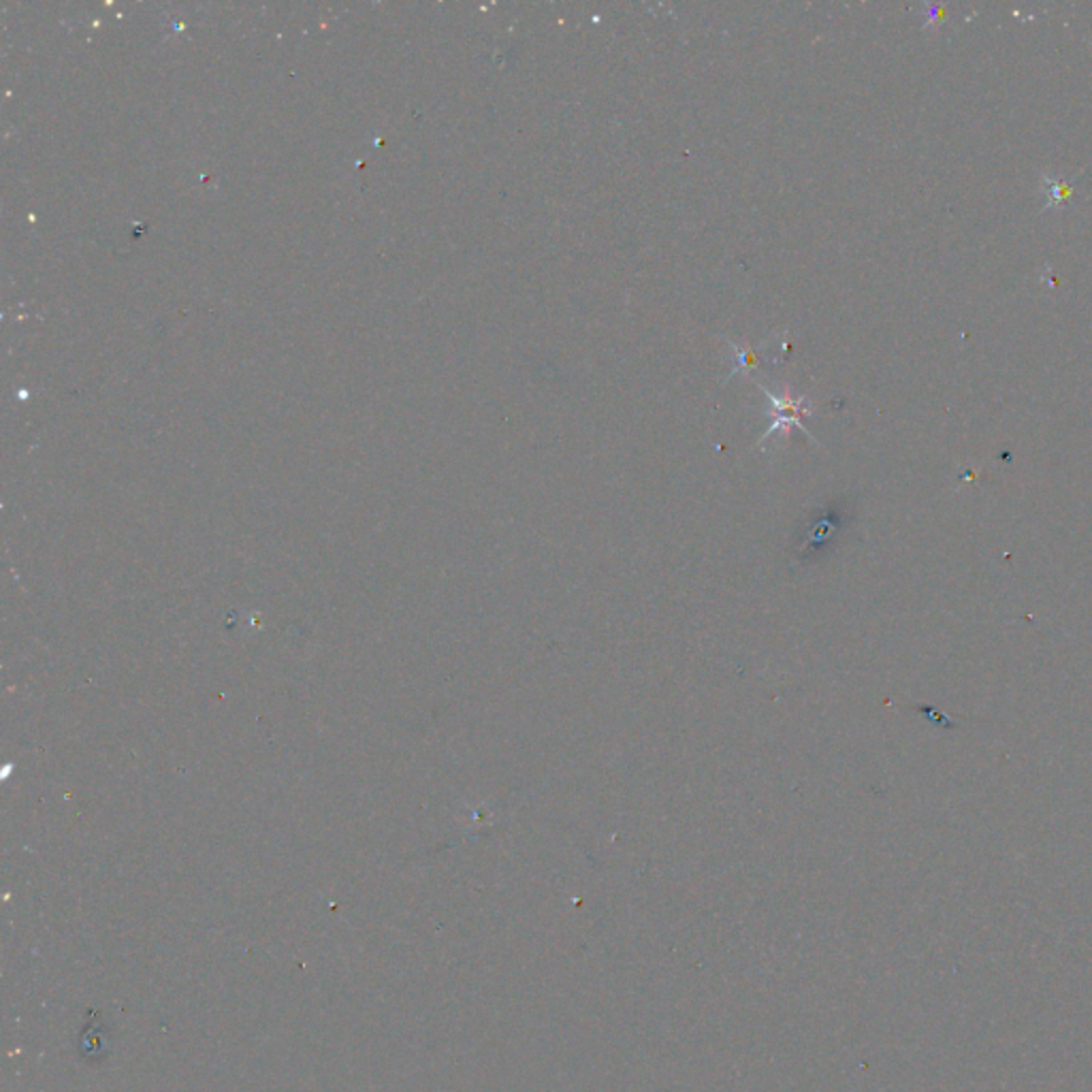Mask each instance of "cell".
Segmentation results:
<instances>
[{"mask_svg":"<svg viewBox=\"0 0 1092 1092\" xmlns=\"http://www.w3.org/2000/svg\"><path fill=\"white\" fill-rule=\"evenodd\" d=\"M730 346H732V351H735V367H732V371H730V376H728V378L736 376L738 371H742V369H749V367L760 365V363L764 361V358H768V356L762 355V351H764V348L771 346V340H766V342H762V346H755V348H751V346H738V344H730ZM771 361H773V358H771ZM728 378H726V380H728Z\"/></svg>","mask_w":1092,"mask_h":1092,"instance_id":"cell-3","label":"cell"},{"mask_svg":"<svg viewBox=\"0 0 1092 1092\" xmlns=\"http://www.w3.org/2000/svg\"><path fill=\"white\" fill-rule=\"evenodd\" d=\"M843 532L841 508H818L809 521L802 523L794 540L791 559L796 566H813L832 550V545Z\"/></svg>","mask_w":1092,"mask_h":1092,"instance_id":"cell-1","label":"cell"},{"mask_svg":"<svg viewBox=\"0 0 1092 1092\" xmlns=\"http://www.w3.org/2000/svg\"><path fill=\"white\" fill-rule=\"evenodd\" d=\"M758 387H760V391L766 393L768 402H771V410H768V416H771V425H768V429L764 431V436L760 438V444H764L768 438L775 436V434L787 436L791 429L805 431L809 438H813L811 431L805 425H802V418L813 414V402L807 398V395H798V398H794V393L789 391V387H783V391H771L760 382H758Z\"/></svg>","mask_w":1092,"mask_h":1092,"instance_id":"cell-2","label":"cell"}]
</instances>
